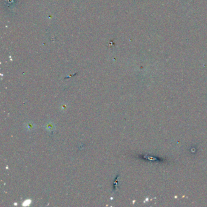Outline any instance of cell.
<instances>
[{"instance_id":"cell-1","label":"cell","mask_w":207,"mask_h":207,"mask_svg":"<svg viewBox=\"0 0 207 207\" xmlns=\"http://www.w3.org/2000/svg\"><path fill=\"white\" fill-rule=\"evenodd\" d=\"M35 128V125L32 122H27L25 124V128L27 131H32Z\"/></svg>"},{"instance_id":"cell-3","label":"cell","mask_w":207,"mask_h":207,"mask_svg":"<svg viewBox=\"0 0 207 207\" xmlns=\"http://www.w3.org/2000/svg\"><path fill=\"white\" fill-rule=\"evenodd\" d=\"M67 108V105H66V104H64V103H63V105L60 106V109H61V111H64L66 110Z\"/></svg>"},{"instance_id":"cell-2","label":"cell","mask_w":207,"mask_h":207,"mask_svg":"<svg viewBox=\"0 0 207 207\" xmlns=\"http://www.w3.org/2000/svg\"><path fill=\"white\" fill-rule=\"evenodd\" d=\"M46 128L47 130H53V125L52 123H49L48 124L46 125Z\"/></svg>"}]
</instances>
